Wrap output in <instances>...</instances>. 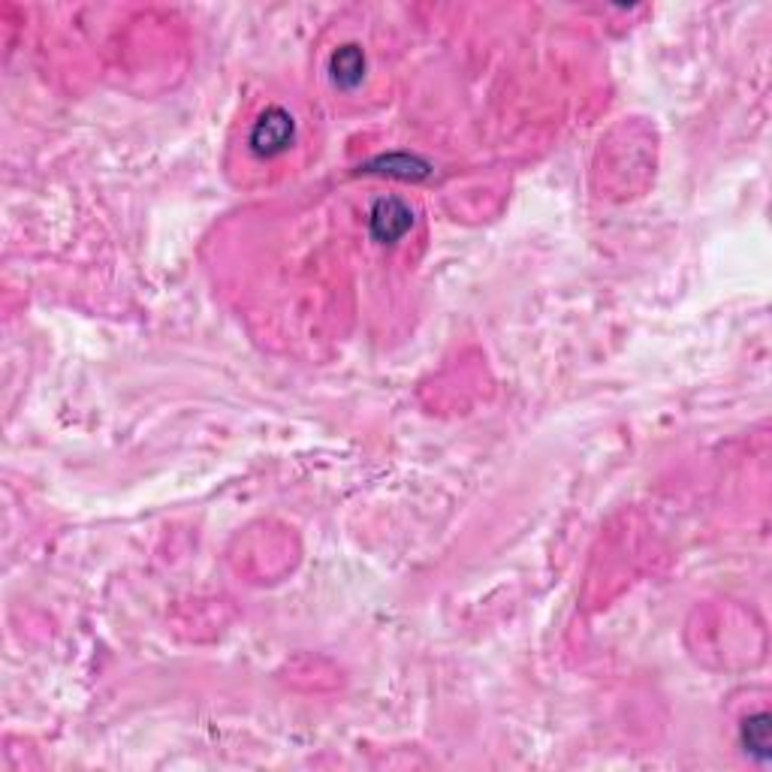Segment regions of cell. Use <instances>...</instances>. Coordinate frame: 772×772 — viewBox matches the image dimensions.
Masks as SVG:
<instances>
[{"instance_id":"cell-3","label":"cell","mask_w":772,"mask_h":772,"mask_svg":"<svg viewBox=\"0 0 772 772\" xmlns=\"http://www.w3.org/2000/svg\"><path fill=\"white\" fill-rule=\"evenodd\" d=\"M329 79L338 91H353V87L362 85L365 79V70H369V61H365V51L356 43H344L338 46L332 55H329Z\"/></svg>"},{"instance_id":"cell-1","label":"cell","mask_w":772,"mask_h":772,"mask_svg":"<svg viewBox=\"0 0 772 772\" xmlns=\"http://www.w3.org/2000/svg\"><path fill=\"white\" fill-rule=\"evenodd\" d=\"M293 142H296V121L284 106H269L248 133V151L260 161L281 157Z\"/></svg>"},{"instance_id":"cell-2","label":"cell","mask_w":772,"mask_h":772,"mask_svg":"<svg viewBox=\"0 0 772 772\" xmlns=\"http://www.w3.org/2000/svg\"><path fill=\"white\" fill-rule=\"evenodd\" d=\"M369 236L381 245H396L413 226V209L401 197H381L369 209Z\"/></svg>"},{"instance_id":"cell-5","label":"cell","mask_w":772,"mask_h":772,"mask_svg":"<svg viewBox=\"0 0 772 772\" xmlns=\"http://www.w3.org/2000/svg\"><path fill=\"white\" fill-rule=\"evenodd\" d=\"M739 746L746 748L748 758L755 760H770V748H772V718L767 712H755L748 715L742 727H739Z\"/></svg>"},{"instance_id":"cell-4","label":"cell","mask_w":772,"mask_h":772,"mask_svg":"<svg viewBox=\"0 0 772 772\" xmlns=\"http://www.w3.org/2000/svg\"><path fill=\"white\" fill-rule=\"evenodd\" d=\"M365 173H381L389 175V178H405V182H417V178H425L432 173V166L417 157V154H408V151H393V154H381L374 157L372 163H365Z\"/></svg>"}]
</instances>
